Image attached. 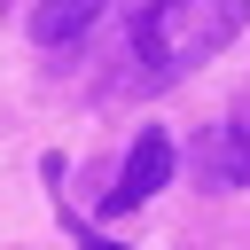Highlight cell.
Masks as SVG:
<instances>
[{"label":"cell","instance_id":"obj_3","mask_svg":"<svg viewBox=\"0 0 250 250\" xmlns=\"http://www.w3.org/2000/svg\"><path fill=\"white\" fill-rule=\"evenodd\" d=\"M203 172L219 180V188H250V94L234 102V117L211 133V148H203Z\"/></svg>","mask_w":250,"mask_h":250},{"label":"cell","instance_id":"obj_2","mask_svg":"<svg viewBox=\"0 0 250 250\" xmlns=\"http://www.w3.org/2000/svg\"><path fill=\"white\" fill-rule=\"evenodd\" d=\"M172 180V141H164V125H148L133 148H125V164H117V188H109V211H133V203H148L156 188Z\"/></svg>","mask_w":250,"mask_h":250},{"label":"cell","instance_id":"obj_4","mask_svg":"<svg viewBox=\"0 0 250 250\" xmlns=\"http://www.w3.org/2000/svg\"><path fill=\"white\" fill-rule=\"evenodd\" d=\"M94 16H102V0H31V39L39 47H70V39L94 31Z\"/></svg>","mask_w":250,"mask_h":250},{"label":"cell","instance_id":"obj_1","mask_svg":"<svg viewBox=\"0 0 250 250\" xmlns=\"http://www.w3.org/2000/svg\"><path fill=\"white\" fill-rule=\"evenodd\" d=\"M250 23V0H148L141 8V62L148 78H188Z\"/></svg>","mask_w":250,"mask_h":250},{"label":"cell","instance_id":"obj_5","mask_svg":"<svg viewBox=\"0 0 250 250\" xmlns=\"http://www.w3.org/2000/svg\"><path fill=\"white\" fill-rule=\"evenodd\" d=\"M86 250H125V242H86Z\"/></svg>","mask_w":250,"mask_h":250}]
</instances>
